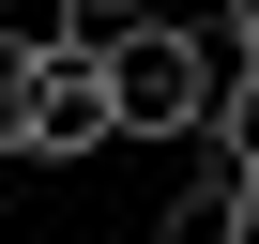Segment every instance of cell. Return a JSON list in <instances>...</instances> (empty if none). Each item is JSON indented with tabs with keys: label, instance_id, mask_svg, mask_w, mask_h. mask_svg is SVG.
<instances>
[{
	"label": "cell",
	"instance_id": "1",
	"mask_svg": "<svg viewBox=\"0 0 259 244\" xmlns=\"http://www.w3.org/2000/svg\"><path fill=\"white\" fill-rule=\"evenodd\" d=\"M92 61H107V138H168V153L213 122V76H229V61H213V31H198V16H168V0H153L138 31H107Z\"/></svg>",
	"mask_w": 259,
	"mask_h": 244
},
{
	"label": "cell",
	"instance_id": "2",
	"mask_svg": "<svg viewBox=\"0 0 259 244\" xmlns=\"http://www.w3.org/2000/svg\"><path fill=\"white\" fill-rule=\"evenodd\" d=\"M107 153V61L76 31H31V168H76Z\"/></svg>",
	"mask_w": 259,
	"mask_h": 244
},
{
	"label": "cell",
	"instance_id": "3",
	"mask_svg": "<svg viewBox=\"0 0 259 244\" xmlns=\"http://www.w3.org/2000/svg\"><path fill=\"white\" fill-rule=\"evenodd\" d=\"M168 244H259V168L183 138V198H168Z\"/></svg>",
	"mask_w": 259,
	"mask_h": 244
},
{
	"label": "cell",
	"instance_id": "4",
	"mask_svg": "<svg viewBox=\"0 0 259 244\" xmlns=\"http://www.w3.org/2000/svg\"><path fill=\"white\" fill-rule=\"evenodd\" d=\"M198 138H213V153H244V168H259V46H244V61H229V76H213V122H198Z\"/></svg>",
	"mask_w": 259,
	"mask_h": 244
},
{
	"label": "cell",
	"instance_id": "5",
	"mask_svg": "<svg viewBox=\"0 0 259 244\" xmlns=\"http://www.w3.org/2000/svg\"><path fill=\"white\" fill-rule=\"evenodd\" d=\"M0 168H31V31H0Z\"/></svg>",
	"mask_w": 259,
	"mask_h": 244
},
{
	"label": "cell",
	"instance_id": "6",
	"mask_svg": "<svg viewBox=\"0 0 259 244\" xmlns=\"http://www.w3.org/2000/svg\"><path fill=\"white\" fill-rule=\"evenodd\" d=\"M138 16H153V0H61V31H76V46H107V31H138Z\"/></svg>",
	"mask_w": 259,
	"mask_h": 244
}]
</instances>
